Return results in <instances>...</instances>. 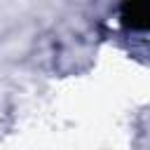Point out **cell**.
Instances as JSON below:
<instances>
[{"label":"cell","instance_id":"cell-1","mask_svg":"<svg viewBox=\"0 0 150 150\" xmlns=\"http://www.w3.org/2000/svg\"><path fill=\"white\" fill-rule=\"evenodd\" d=\"M122 23L134 30H148L150 28V2L122 5Z\"/></svg>","mask_w":150,"mask_h":150}]
</instances>
